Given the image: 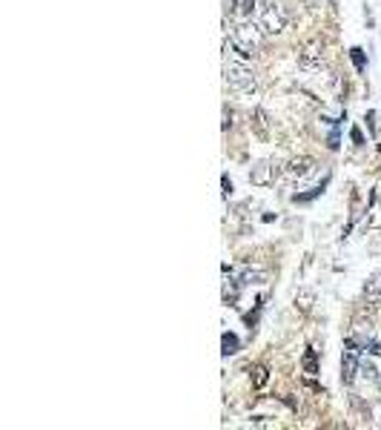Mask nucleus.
I'll use <instances>...</instances> for the list:
<instances>
[{
    "mask_svg": "<svg viewBox=\"0 0 381 430\" xmlns=\"http://www.w3.org/2000/svg\"><path fill=\"white\" fill-rule=\"evenodd\" d=\"M264 38H267V32H264V26H261V20H252V17L241 20L232 29V46L244 58H255L258 49H261V43H264Z\"/></svg>",
    "mask_w": 381,
    "mask_h": 430,
    "instance_id": "obj_1",
    "label": "nucleus"
},
{
    "mask_svg": "<svg viewBox=\"0 0 381 430\" xmlns=\"http://www.w3.org/2000/svg\"><path fill=\"white\" fill-rule=\"evenodd\" d=\"M258 20L267 35H281L290 23V6L284 0H261L258 6Z\"/></svg>",
    "mask_w": 381,
    "mask_h": 430,
    "instance_id": "obj_2",
    "label": "nucleus"
},
{
    "mask_svg": "<svg viewBox=\"0 0 381 430\" xmlns=\"http://www.w3.org/2000/svg\"><path fill=\"white\" fill-rule=\"evenodd\" d=\"M224 81L229 89L235 92H241V95H252L258 89V78H255V72L250 63L244 61H227L224 66Z\"/></svg>",
    "mask_w": 381,
    "mask_h": 430,
    "instance_id": "obj_3",
    "label": "nucleus"
},
{
    "mask_svg": "<svg viewBox=\"0 0 381 430\" xmlns=\"http://www.w3.org/2000/svg\"><path fill=\"white\" fill-rule=\"evenodd\" d=\"M362 353H364V350H359V342H355V339H347V353H344V358H341V381H344V385H352V381H355V373L362 370Z\"/></svg>",
    "mask_w": 381,
    "mask_h": 430,
    "instance_id": "obj_4",
    "label": "nucleus"
},
{
    "mask_svg": "<svg viewBox=\"0 0 381 430\" xmlns=\"http://www.w3.org/2000/svg\"><path fill=\"white\" fill-rule=\"evenodd\" d=\"M298 66L301 69H324V43L316 38V40H309L304 49L298 52Z\"/></svg>",
    "mask_w": 381,
    "mask_h": 430,
    "instance_id": "obj_5",
    "label": "nucleus"
},
{
    "mask_svg": "<svg viewBox=\"0 0 381 430\" xmlns=\"http://www.w3.org/2000/svg\"><path fill=\"white\" fill-rule=\"evenodd\" d=\"M313 170H316V161L309 158V155H298V158H293L287 166H284V175L293 178V181H295V178L301 181V178H307Z\"/></svg>",
    "mask_w": 381,
    "mask_h": 430,
    "instance_id": "obj_6",
    "label": "nucleus"
},
{
    "mask_svg": "<svg viewBox=\"0 0 381 430\" xmlns=\"http://www.w3.org/2000/svg\"><path fill=\"white\" fill-rule=\"evenodd\" d=\"M275 175H278V170L270 164V161H261L258 166H252V173H250V181L255 184V186H267V184H273L275 181Z\"/></svg>",
    "mask_w": 381,
    "mask_h": 430,
    "instance_id": "obj_7",
    "label": "nucleus"
},
{
    "mask_svg": "<svg viewBox=\"0 0 381 430\" xmlns=\"http://www.w3.org/2000/svg\"><path fill=\"white\" fill-rule=\"evenodd\" d=\"M227 9L232 12V15H238L241 20H247V17H252V12L261 6V0H227Z\"/></svg>",
    "mask_w": 381,
    "mask_h": 430,
    "instance_id": "obj_8",
    "label": "nucleus"
},
{
    "mask_svg": "<svg viewBox=\"0 0 381 430\" xmlns=\"http://www.w3.org/2000/svg\"><path fill=\"white\" fill-rule=\"evenodd\" d=\"M364 298H367V304H378L381 301V273H375V276L367 278V284H364Z\"/></svg>",
    "mask_w": 381,
    "mask_h": 430,
    "instance_id": "obj_9",
    "label": "nucleus"
},
{
    "mask_svg": "<svg viewBox=\"0 0 381 430\" xmlns=\"http://www.w3.org/2000/svg\"><path fill=\"white\" fill-rule=\"evenodd\" d=\"M252 118H255V129H258V135H264V138H267V135H270L267 112H264V109H255V115H252Z\"/></svg>",
    "mask_w": 381,
    "mask_h": 430,
    "instance_id": "obj_10",
    "label": "nucleus"
},
{
    "mask_svg": "<svg viewBox=\"0 0 381 430\" xmlns=\"http://www.w3.org/2000/svg\"><path fill=\"white\" fill-rule=\"evenodd\" d=\"M327 184H330V175H327V178H324V181H321L318 186H313V189H309V193H304V196H295V201H298V204H307V201L318 198V196L324 193V186H327Z\"/></svg>",
    "mask_w": 381,
    "mask_h": 430,
    "instance_id": "obj_11",
    "label": "nucleus"
},
{
    "mask_svg": "<svg viewBox=\"0 0 381 430\" xmlns=\"http://www.w3.org/2000/svg\"><path fill=\"white\" fill-rule=\"evenodd\" d=\"M221 344H224V356L238 353V336H232V333H224V336H221Z\"/></svg>",
    "mask_w": 381,
    "mask_h": 430,
    "instance_id": "obj_12",
    "label": "nucleus"
},
{
    "mask_svg": "<svg viewBox=\"0 0 381 430\" xmlns=\"http://www.w3.org/2000/svg\"><path fill=\"white\" fill-rule=\"evenodd\" d=\"M304 370H307V373H318V365H316V350H307V353H304Z\"/></svg>",
    "mask_w": 381,
    "mask_h": 430,
    "instance_id": "obj_13",
    "label": "nucleus"
},
{
    "mask_svg": "<svg viewBox=\"0 0 381 430\" xmlns=\"http://www.w3.org/2000/svg\"><path fill=\"white\" fill-rule=\"evenodd\" d=\"M295 307H301L304 313L309 307H313V293H301V296H295Z\"/></svg>",
    "mask_w": 381,
    "mask_h": 430,
    "instance_id": "obj_14",
    "label": "nucleus"
},
{
    "mask_svg": "<svg viewBox=\"0 0 381 430\" xmlns=\"http://www.w3.org/2000/svg\"><path fill=\"white\" fill-rule=\"evenodd\" d=\"M267 367H255V388H264L267 385Z\"/></svg>",
    "mask_w": 381,
    "mask_h": 430,
    "instance_id": "obj_15",
    "label": "nucleus"
},
{
    "mask_svg": "<svg viewBox=\"0 0 381 430\" xmlns=\"http://www.w3.org/2000/svg\"><path fill=\"white\" fill-rule=\"evenodd\" d=\"M352 61H355V69H364V55H362V49H352Z\"/></svg>",
    "mask_w": 381,
    "mask_h": 430,
    "instance_id": "obj_16",
    "label": "nucleus"
},
{
    "mask_svg": "<svg viewBox=\"0 0 381 430\" xmlns=\"http://www.w3.org/2000/svg\"><path fill=\"white\" fill-rule=\"evenodd\" d=\"M362 373H364L367 379H378V373H375V367H373V365H367V362H362Z\"/></svg>",
    "mask_w": 381,
    "mask_h": 430,
    "instance_id": "obj_17",
    "label": "nucleus"
},
{
    "mask_svg": "<svg viewBox=\"0 0 381 430\" xmlns=\"http://www.w3.org/2000/svg\"><path fill=\"white\" fill-rule=\"evenodd\" d=\"M229 127H232V109L227 106L224 109V129H229Z\"/></svg>",
    "mask_w": 381,
    "mask_h": 430,
    "instance_id": "obj_18",
    "label": "nucleus"
},
{
    "mask_svg": "<svg viewBox=\"0 0 381 430\" xmlns=\"http://www.w3.org/2000/svg\"><path fill=\"white\" fill-rule=\"evenodd\" d=\"M229 196H232V181L224 175V198H229Z\"/></svg>",
    "mask_w": 381,
    "mask_h": 430,
    "instance_id": "obj_19",
    "label": "nucleus"
}]
</instances>
